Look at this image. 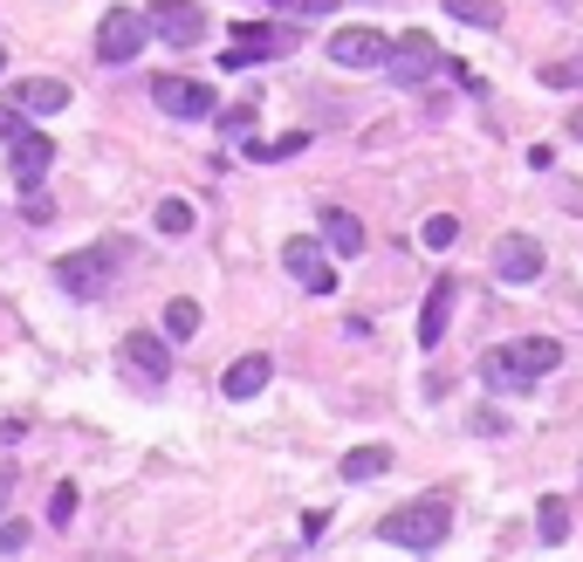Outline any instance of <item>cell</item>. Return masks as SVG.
<instances>
[{
    "instance_id": "1",
    "label": "cell",
    "mask_w": 583,
    "mask_h": 562,
    "mask_svg": "<svg viewBox=\"0 0 583 562\" xmlns=\"http://www.w3.org/2000/svg\"><path fill=\"white\" fill-rule=\"evenodd\" d=\"M563 364V343L556 337H522V343H501V350H487L481 357V378L487 384H535V378H550Z\"/></svg>"
},
{
    "instance_id": "2",
    "label": "cell",
    "mask_w": 583,
    "mask_h": 562,
    "mask_svg": "<svg viewBox=\"0 0 583 562\" xmlns=\"http://www.w3.org/2000/svg\"><path fill=\"white\" fill-rule=\"evenodd\" d=\"M124 261H131V240L110 233V240H97L90 254H62V261H56V281H62L76 302H97V295L110 289V274L124 268Z\"/></svg>"
},
{
    "instance_id": "3",
    "label": "cell",
    "mask_w": 583,
    "mask_h": 562,
    "mask_svg": "<svg viewBox=\"0 0 583 562\" xmlns=\"http://www.w3.org/2000/svg\"><path fill=\"white\" fill-rule=\"evenodd\" d=\"M378 535L399 542V549H440V542L453 535V514H446V501H412V508H392V514H384Z\"/></svg>"
},
{
    "instance_id": "4",
    "label": "cell",
    "mask_w": 583,
    "mask_h": 562,
    "mask_svg": "<svg viewBox=\"0 0 583 562\" xmlns=\"http://www.w3.org/2000/svg\"><path fill=\"white\" fill-rule=\"evenodd\" d=\"M144 42H151V21H144L138 8H110V14L97 21V62H110V69L131 62Z\"/></svg>"
},
{
    "instance_id": "5",
    "label": "cell",
    "mask_w": 583,
    "mask_h": 562,
    "mask_svg": "<svg viewBox=\"0 0 583 562\" xmlns=\"http://www.w3.org/2000/svg\"><path fill=\"white\" fill-rule=\"evenodd\" d=\"M433 69H440V42H433V34H419V28L405 34V42H392V56H384V76H392L399 90H419Z\"/></svg>"
},
{
    "instance_id": "6",
    "label": "cell",
    "mask_w": 583,
    "mask_h": 562,
    "mask_svg": "<svg viewBox=\"0 0 583 562\" xmlns=\"http://www.w3.org/2000/svg\"><path fill=\"white\" fill-rule=\"evenodd\" d=\"M151 103H159L165 117H213V83H200V76H151Z\"/></svg>"
},
{
    "instance_id": "7",
    "label": "cell",
    "mask_w": 583,
    "mask_h": 562,
    "mask_svg": "<svg viewBox=\"0 0 583 562\" xmlns=\"http://www.w3.org/2000/svg\"><path fill=\"white\" fill-rule=\"evenodd\" d=\"M144 21H151V34H159V42H172V49H192V42L207 34V14L192 8V0H151Z\"/></svg>"
},
{
    "instance_id": "8",
    "label": "cell",
    "mask_w": 583,
    "mask_h": 562,
    "mask_svg": "<svg viewBox=\"0 0 583 562\" xmlns=\"http://www.w3.org/2000/svg\"><path fill=\"white\" fill-rule=\"evenodd\" d=\"M282 268L302 281L309 295H336V268L323 261V240H309V233H302V240H289V248H282Z\"/></svg>"
},
{
    "instance_id": "9",
    "label": "cell",
    "mask_w": 583,
    "mask_h": 562,
    "mask_svg": "<svg viewBox=\"0 0 583 562\" xmlns=\"http://www.w3.org/2000/svg\"><path fill=\"white\" fill-rule=\"evenodd\" d=\"M542 261H550V254H542V240H529V233H501L494 240V274L515 281V289L542 274Z\"/></svg>"
},
{
    "instance_id": "10",
    "label": "cell",
    "mask_w": 583,
    "mask_h": 562,
    "mask_svg": "<svg viewBox=\"0 0 583 562\" xmlns=\"http://www.w3.org/2000/svg\"><path fill=\"white\" fill-rule=\"evenodd\" d=\"M289 49H295L289 28H233V49L220 56V69H248L261 56H289Z\"/></svg>"
},
{
    "instance_id": "11",
    "label": "cell",
    "mask_w": 583,
    "mask_h": 562,
    "mask_svg": "<svg viewBox=\"0 0 583 562\" xmlns=\"http://www.w3.org/2000/svg\"><path fill=\"white\" fill-rule=\"evenodd\" d=\"M384 56H392V42L378 28H336L330 34V62H343V69H378Z\"/></svg>"
},
{
    "instance_id": "12",
    "label": "cell",
    "mask_w": 583,
    "mask_h": 562,
    "mask_svg": "<svg viewBox=\"0 0 583 562\" xmlns=\"http://www.w3.org/2000/svg\"><path fill=\"white\" fill-rule=\"evenodd\" d=\"M117 357H124V371H131V378H144V384H165V378H172V350H165V337L131 330Z\"/></svg>"
},
{
    "instance_id": "13",
    "label": "cell",
    "mask_w": 583,
    "mask_h": 562,
    "mask_svg": "<svg viewBox=\"0 0 583 562\" xmlns=\"http://www.w3.org/2000/svg\"><path fill=\"white\" fill-rule=\"evenodd\" d=\"M453 302H460V281L440 274L433 295L419 302V350H440V337H446V323H453Z\"/></svg>"
},
{
    "instance_id": "14",
    "label": "cell",
    "mask_w": 583,
    "mask_h": 562,
    "mask_svg": "<svg viewBox=\"0 0 583 562\" xmlns=\"http://www.w3.org/2000/svg\"><path fill=\"white\" fill-rule=\"evenodd\" d=\"M316 227H323V248H330V254H343V261H358V254H364V220L350 213V207H323Z\"/></svg>"
},
{
    "instance_id": "15",
    "label": "cell",
    "mask_w": 583,
    "mask_h": 562,
    "mask_svg": "<svg viewBox=\"0 0 583 562\" xmlns=\"http://www.w3.org/2000/svg\"><path fill=\"white\" fill-rule=\"evenodd\" d=\"M268 378H275V357L248 350V357H233V364H227L220 391H227V398H254V391H268Z\"/></svg>"
},
{
    "instance_id": "16",
    "label": "cell",
    "mask_w": 583,
    "mask_h": 562,
    "mask_svg": "<svg viewBox=\"0 0 583 562\" xmlns=\"http://www.w3.org/2000/svg\"><path fill=\"white\" fill-rule=\"evenodd\" d=\"M8 151H14V179H21V185H34V179H42V172L56 165V144H49L42 131H21Z\"/></svg>"
},
{
    "instance_id": "17",
    "label": "cell",
    "mask_w": 583,
    "mask_h": 562,
    "mask_svg": "<svg viewBox=\"0 0 583 562\" xmlns=\"http://www.w3.org/2000/svg\"><path fill=\"white\" fill-rule=\"evenodd\" d=\"M14 103H21L28 117H56V110H69V83H56V76H34V83H14Z\"/></svg>"
},
{
    "instance_id": "18",
    "label": "cell",
    "mask_w": 583,
    "mask_h": 562,
    "mask_svg": "<svg viewBox=\"0 0 583 562\" xmlns=\"http://www.w3.org/2000/svg\"><path fill=\"white\" fill-rule=\"evenodd\" d=\"M384 466H392V446H350V453H343V466H336V473H343V480H350V488H364V480H378V473H384Z\"/></svg>"
},
{
    "instance_id": "19",
    "label": "cell",
    "mask_w": 583,
    "mask_h": 562,
    "mask_svg": "<svg viewBox=\"0 0 583 562\" xmlns=\"http://www.w3.org/2000/svg\"><path fill=\"white\" fill-rule=\"evenodd\" d=\"M295 151H309V131H282V138H268V144H241V158H254V165H282V158H295Z\"/></svg>"
},
{
    "instance_id": "20",
    "label": "cell",
    "mask_w": 583,
    "mask_h": 562,
    "mask_svg": "<svg viewBox=\"0 0 583 562\" xmlns=\"http://www.w3.org/2000/svg\"><path fill=\"white\" fill-rule=\"evenodd\" d=\"M446 14L460 21V28H501V21H509V8H501V0H446Z\"/></svg>"
},
{
    "instance_id": "21",
    "label": "cell",
    "mask_w": 583,
    "mask_h": 562,
    "mask_svg": "<svg viewBox=\"0 0 583 562\" xmlns=\"http://www.w3.org/2000/svg\"><path fill=\"white\" fill-rule=\"evenodd\" d=\"M535 535L550 542V549L570 542V501H563V494H542V508H535Z\"/></svg>"
},
{
    "instance_id": "22",
    "label": "cell",
    "mask_w": 583,
    "mask_h": 562,
    "mask_svg": "<svg viewBox=\"0 0 583 562\" xmlns=\"http://www.w3.org/2000/svg\"><path fill=\"white\" fill-rule=\"evenodd\" d=\"M159 233H192V199H159Z\"/></svg>"
},
{
    "instance_id": "23",
    "label": "cell",
    "mask_w": 583,
    "mask_h": 562,
    "mask_svg": "<svg viewBox=\"0 0 583 562\" xmlns=\"http://www.w3.org/2000/svg\"><path fill=\"white\" fill-rule=\"evenodd\" d=\"M192 330H200V302H165V337H192Z\"/></svg>"
},
{
    "instance_id": "24",
    "label": "cell",
    "mask_w": 583,
    "mask_h": 562,
    "mask_svg": "<svg viewBox=\"0 0 583 562\" xmlns=\"http://www.w3.org/2000/svg\"><path fill=\"white\" fill-rule=\"evenodd\" d=\"M419 240H425V248H453V240H460V220H453V213H433V220L419 227Z\"/></svg>"
},
{
    "instance_id": "25",
    "label": "cell",
    "mask_w": 583,
    "mask_h": 562,
    "mask_svg": "<svg viewBox=\"0 0 583 562\" xmlns=\"http://www.w3.org/2000/svg\"><path fill=\"white\" fill-rule=\"evenodd\" d=\"M542 90H583V62H550L542 69Z\"/></svg>"
},
{
    "instance_id": "26",
    "label": "cell",
    "mask_w": 583,
    "mask_h": 562,
    "mask_svg": "<svg viewBox=\"0 0 583 562\" xmlns=\"http://www.w3.org/2000/svg\"><path fill=\"white\" fill-rule=\"evenodd\" d=\"M254 110H261V97H254V103H233V110H213V124H220V131H248Z\"/></svg>"
},
{
    "instance_id": "27",
    "label": "cell",
    "mask_w": 583,
    "mask_h": 562,
    "mask_svg": "<svg viewBox=\"0 0 583 562\" xmlns=\"http://www.w3.org/2000/svg\"><path fill=\"white\" fill-rule=\"evenodd\" d=\"M49 521H56V529H69V521H76V488H69V480L49 494Z\"/></svg>"
},
{
    "instance_id": "28",
    "label": "cell",
    "mask_w": 583,
    "mask_h": 562,
    "mask_svg": "<svg viewBox=\"0 0 583 562\" xmlns=\"http://www.w3.org/2000/svg\"><path fill=\"white\" fill-rule=\"evenodd\" d=\"M21 131H28V110L21 103H0V144H14Z\"/></svg>"
},
{
    "instance_id": "29",
    "label": "cell",
    "mask_w": 583,
    "mask_h": 562,
    "mask_svg": "<svg viewBox=\"0 0 583 562\" xmlns=\"http://www.w3.org/2000/svg\"><path fill=\"white\" fill-rule=\"evenodd\" d=\"M0 549L21 555V549H28V521H0Z\"/></svg>"
},
{
    "instance_id": "30",
    "label": "cell",
    "mask_w": 583,
    "mask_h": 562,
    "mask_svg": "<svg viewBox=\"0 0 583 562\" xmlns=\"http://www.w3.org/2000/svg\"><path fill=\"white\" fill-rule=\"evenodd\" d=\"M474 432H487V439H501V432H509V419H501L494 405H481V412H474Z\"/></svg>"
},
{
    "instance_id": "31",
    "label": "cell",
    "mask_w": 583,
    "mask_h": 562,
    "mask_svg": "<svg viewBox=\"0 0 583 562\" xmlns=\"http://www.w3.org/2000/svg\"><path fill=\"white\" fill-rule=\"evenodd\" d=\"M323 529H330V514H323V508H309V514H302V542H316Z\"/></svg>"
},
{
    "instance_id": "32",
    "label": "cell",
    "mask_w": 583,
    "mask_h": 562,
    "mask_svg": "<svg viewBox=\"0 0 583 562\" xmlns=\"http://www.w3.org/2000/svg\"><path fill=\"white\" fill-rule=\"evenodd\" d=\"M302 14H336V0H302Z\"/></svg>"
},
{
    "instance_id": "33",
    "label": "cell",
    "mask_w": 583,
    "mask_h": 562,
    "mask_svg": "<svg viewBox=\"0 0 583 562\" xmlns=\"http://www.w3.org/2000/svg\"><path fill=\"white\" fill-rule=\"evenodd\" d=\"M8 488H14V473H0V508H8Z\"/></svg>"
},
{
    "instance_id": "34",
    "label": "cell",
    "mask_w": 583,
    "mask_h": 562,
    "mask_svg": "<svg viewBox=\"0 0 583 562\" xmlns=\"http://www.w3.org/2000/svg\"><path fill=\"white\" fill-rule=\"evenodd\" d=\"M570 138H583V110H576V117H570Z\"/></svg>"
},
{
    "instance_id": "35",
    "label": "cell",
    "mask_w": 583,
    "mask_h": 562,
    "mask_svg": "<svg viewBox=\"0 0 583 562\" xmlns=\"http://www.w3.org/2000/svg\"><path fill=\"white\" fill-rule=\"evenodd\" d=\"M268 8H289V0H268Z\"/></svg>"
},
{
    "instance_id": "36",
    "label": "cell",
    "mask_w": 583,
    "mask_h": 562,
    "mask_svg": "<svg viewBox=\"0 0 583 562\" xmlns=\"http://www.w3.org/2000/svg\"><path fill=\"white\" fill-rule=\"evenodd\" d=\"M0 69H8V56H0Z\"/></svg>"
}]
</instances>
